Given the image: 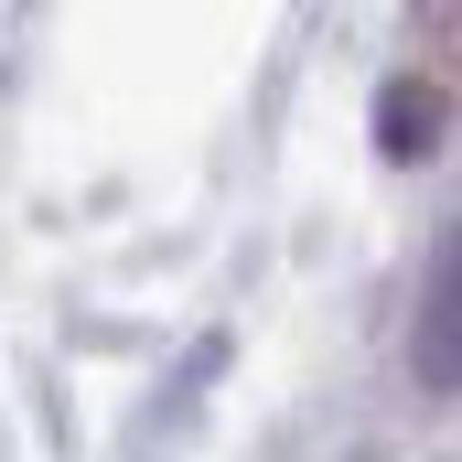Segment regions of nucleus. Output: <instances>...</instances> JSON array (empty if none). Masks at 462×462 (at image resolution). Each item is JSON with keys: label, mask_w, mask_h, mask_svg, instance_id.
Segmentation results:
<instances>
[{"label": "nucleus", "mask_w": 462, "mask_h": 462, "mask_svg": "<svg viewBox=\"0 0 462 462\" xmlns=\"http://www.w3.org/2000/svg\"><path fill=\"white\" fill-rule=\"evenodd\" d=\"M409 365H420V387H462V226L441 236V258H430V280H420V334H409Z\"/></svg>", "instance_id": "1"}, {"label": "nucleus", "mask_w": 462, "mask_h": 462, "mask_svg": "<svg viewBox=\"0 0 462 462\" xmlns=\"http://www.w3.org/2000/svg\"><path fill=\"white\" fill-rule=\"evenodd\" d=\"M376 129H387V162H420V151H430V129H441V87H387Z\"/></svg>", "instance_id": "2"}]
</instances>
